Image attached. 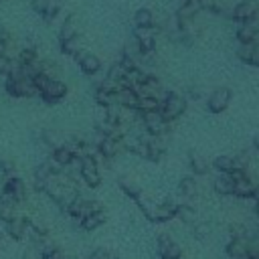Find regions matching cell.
Here are the masks:
<instances>
[{
	"label": "cell",
	"instance_id": "2",
	"mask_svg": "<svg viewBox=\"0 0 259 259\" xmlns=\"http://www.w3.org/2000/svg\"><path fill=\"white\" fill-rule=\"evenodd\" d=\"M140 125H142V130H146V134L150 138H164L170 130V123L164 119L160 109L150 111V113H140Z\"/></svg>",
	"mask_w": 259,
	"mask_h": 259
},
{
	"label": "cell",
	"instance_id": "20",
	"mask_svg": "<svg viewBox=\"0 0 259 259\" xmlns=\"http://www.w3.org/2000/svg\"><path fill=\"white\" fill-rule=\"evenodd\" d=\"M105 219H107V214H105V210L101 208V210H97V212H93V214L81 219V221H79V227H81L83 231H97V229L105 223Z\"/></svg>",
	"mask_w": 259,
	"mask_h": 259
},
{
	"label": "cell",
	"instance_id": "22",
	"mask_svg": "<svg viewBox=\"0 0 259 259\" xmlns=\"http://www.w3.org/2000/svg\"><path fill=\"white\" fill-rule=\"evenodd\" d=\"M61 51L65 53V55H69V57H77L81 51H85V47H83V38H81V34H77V36H73V38H69V40H65V42H61Z\"/></svg>",
	"mask_w": 259,
	"mask_h": 259
},
{
	"label": "cell",
	"instance_id": "21",
	"mask_svg": "<svg viewBox=\"0 0 259 259\" xmlns=\"http://www.w3.org/2000/svg\"><path fill=\"white\" fill-rule=\"evenodd\" d=\"M210 166L219 172V174H223V172H227V174H231L235 168H237V164H235V158L233 156H227V154H221V156H217L212 162H210Z\"/></svg>",
	"mask_w": 259,
	"mask_h": 259
},
{
	"label": "cell",
	"instance_id": "6",
	"mask_svg": "<svg viewBox=\"0 0 259 259\" xmlns=\"http://www.w3.org/2000/svg\"><path fill=\"white\" fill-rule=\"evenodd\" d=\"M26 227H28V217L16 214L12 221L2 225V233H4V237L12 239V241H22L26 237Z\"/></svg>",
	"mask_w": 259,
	"mask_h": 259
},
{
	"label": "cell",
	"instance_id": "7",
	"mask_svg": "<svg viewBox=\"0 0 259 259\" xmlns=\"http://www.w3.org/2000/svg\"><path fill=\"white\" fill-rule=\"evenodd\" d=\"M134 42L138 45L140 57L142 55H152L154 49H156V32H154V28H136Z\"/></svg>",
	"mask_w": 259,
	"mask_h": 259
},
{
	"label": "cell",
	"instance_id": "4",
	"mask_svg": "<svg viewBox=\"0 0 259 259\" xmlns=\"http://www.w3.org/2000/svg\"><path fill=\"white\" fill-rule=\"evenodd\" d=\"M231 97H233V91L229 87H217L208 93L206 97V107L210 113H223L229 105H231Z\"/></svg>",
	"mask_w": 259,
	"mask_h": 259
},
{
	"label": "cell",
	"instance_id": "5",
	"mask_svg": "<svg viewBox=\"0 0 259 259\" xmlns=\"http://www.w3.org/2000/svg\"><path fill=\"white\" fill-rule=\"evenodd\" d=\"M67 91H69V87H67V83H65L63 79H51V81L47 83V87L40 91L38 97H40L45 103H59V101L65 99Z\"/></svg>",
	"mask_w": 259,
	"mask_h": 259
},
{
	"label": "cell",
	"instance_id": "15",
	"mask_svg": "<svg viewBox=\"0 0 259 259\" xmlns=\"http://www.w3.org/2000/svg\"><path fill=\"white\" fill-rule=\"evenodd\" d=\"M51 158L65 170V168H69V166L73 164V160H75L77 156L73 154V150H71L67 144H61V146H57V148L51 150Z\"/></svg>",
	"mask_w": 259,
	"mask_h": 259
},
{
	"label": "cell",
	"instance_id": "18",
	"mask_svg": "<svg viewBox=\"0 0 259 259\" xmlns=\"http://www.w3.org/2000/svg\"><path fill=\"white\" fill-rule=\"evenodd\" d=\"M188 166H190V170H192L194 176H204V174H208V170H210V162H208L204 156L196 154V152H190V156H188Z\"/></svg>",
	"mask_w": 259,
	"mask_h": 259
},
{
	"label": "cell",
	"instance_id": "19",
	"mask_svg": "<svg viewBox=\"0 0 259 259\" xmlns=\"http://www.w3.org/2000/svg\"><path fill=\"white\" fill-rule=\"evenodd\" d=\"M134 24H136V28H154L156 16L150 8H138L134 12Z\"/></svg>",
	"mask_w": 259,
	"mask_h": 259
},
{
	"label": "cell",
	"instance_id": "3",
	"mask_svg": "<svg viewBox=\"0 0 259 259\" xmlns=\"http://www.w3.org/2000/svg\"><path fill=\"white\" fill-rule=\"evenodd\" d=\"M231 16L237 24H247V22H255L259 16V2L255 0H241L233 6Z\"/></svg>",
	"mask_w": 259,
	"mask_h": 259
},
{
	"label": "cell",
	"instance_id": "30",
	"mask_svg": "<svg viewBox=\"0 0 259 259\" xmlns=\"http://www.w3.org/2000/svg\"><path fill=\"white\" fill-rule=\"evenodd\" d=\"M178 259H184V257H178Z\"/></svg>",
	"mask_w": 259,
	"mask_h": 259
},
{
	"label": "cell",
	"instance_id": "1",
	"mask_svg": "<svg viewBox=\"0 0 259 259\" xmlns=\"http://www.w3.org/2000/svg\"><path fill=\"white\" fill-rule=\"evenodd\" d=\"M186 107H188V101L182 93H174V91H168V95L164 97L162 105H160V113L164 115V119L168 123H172L174 119H178L180 115L186 113Z\"/></svg>",
	"mask_w": 259,
	"mask_h": 259
},
{
	"label": "cell",
	"instance_id": "24",
	"mask_svg": "<svg viewBox=\"0 0 259 259\" xmlns=\"http://www.w3.org/2000/svg\"><path fill=\"white\" fill-rule=\"evenodd\" d=\"M119 188L123 190V194H127V196H132L134 200L142 194V188L132 180V178H119Z\"/></svg>",
	"mask_w": 259,
	"mask_h": 259
},
{
	"label": "cell",
	"instance_id": "17",
	"mask_svg": "<svg viewBox=\"0 0 259 259\" xmlns=\"http://www.w3.org/2000/svg\"><path fill=\"white\" fill-rule=\"evenodd\" d=\"M77 34H81V32H79L77 18H75V16H67V18L63 20V24L59 26V42H65V40H69V38H73V36H77Z\"/></svg>",
	"mask_w": 259,
	"mask_h": 259
},
{
	"label": "cell",
	"instance_id": "26",
	"mask_svg": "<svg viewBox=\"0 0 259 259\" xmlns=\"http://www.w3.org/2000/svg\"><path fill=\"white\" fill-rule=\"evenodd\" d=\"M16 214H18V212H16V206L0 204V223H2V225H4V223H8V221H12Z\"/></svg>",
	"mask_w": 259,
	"mask_h": 259
},
{
	"label": "cell",
	"instance_id": "16",
	"mask_svg": "<svg viewBox=\"0 0 259 259\" xmlns=\"http://www.w3.org/2000/svg\"><path fill=\"white\" fill-rule=\"evenodd\" d=\"M239 59L247 65H253V67H259V42H251V45H239V51H237Z\"/></svg>",
	"mask_w": 259,
	"mask_h": 259
},
{
	"label": "cell",
	"instance_id": "14",
	"mask_svg": "<svg viewBox=\"0 0 259 259\" xmlns=\"http://www.w3.org/2000/svg\"><path fill=\"white\" fill-rule=\"evenodd\" d=\"M255 190H257V182L251 176H245L241 180H235V192H233V196L247 200V198H253L255 196Z\"/></svg>",
	"mask_w": 259,
	"mask_h": 259
},
{
	"label": "cell",
	"instance_id": "12",
	"mask_svg": "<svg viewBox=\"0 0 259 259\" xmlns=\"http://www.w3.org/2000/svg\"><path fill=\"white\" fill-rule=\"evenodd\" d=\"M212 190L219 196H233V192H235V178L231 174H227V172H223V174L217 172V176L212 178Z\"/></svg>",
	"mask_w": 259,
	"mask_h": 259
},
{
	"label": "cell",
	"instance_id": "29",
	"mask_svg": "<svg viewBox=\"0 0 259 259\" xmlns=\"http://www.w3.org/2000/svg\"><path fill=\"white\" fill-rule=\"evenodd\" d=\"M253 146H255V148H257V150H259V134H257V136H255V138H253Z\"/></svg>",
	"mask_w": 259,
	"mask_h": 259
},
{
	"label": "cell",
	"instance_id": "13",
	"mask_svg": "<svg viewBox=\"0 0 259 259\" xmlns=\"http://www.w3.org/2000/svg\"><path fill=\"white\" fill-rule=\"evenodd\" d=\"M237 40H239V45L259 42V24H257V20L247 22V24H237Z\"/></svg>",
	"mask_w": 259,
	"mask_h": 259
},
{
	"label": "cell",
	"instance_id": "8",
	"mask_svg": "<svg viewBox=\"0 0 259 259\" xmlns=\"http://www.w3.org/2000/svg\"><path fill=\"white\" fill-rule=\"evenodd\" d=\"M158 255L160 259H178L182 257V245L164 233L158 237Z\"/></svg>",
	"mask_w": 259,
	"mask_h": 259
},
{
	"label": "cell",
	"instance_id": "23",
	"mask_svg": "<svg viewBox=\"0 0 259 259\" xmlns=\"http://www.w3.org/2000/svg\"><path fill=\"white\" fill-rule=\"evenodd\" d=\"M178 190H180V194H182L184 198L196 196V192H198V182H196V178H194V176H184V178L178 182Z\"/></svg>",
	"mask_w": 259,
	"mask_h": 259
},
{
	"label": "cell",
	"instance_id": "27",
	"mask_svg": "<svg viewBox=\"0 0 259 259\" xmlns=\"http://www.w3.org/2000/svg\"><path fill=\"white\" fill-rule=\"evenodd\" d=\"M22 259H40V249H38L34 243H30V245L24 249Z\"/></svg>",
	"mask_w": 259,
	"mask_h": 259
},
{
	"label": "cell",
	"instance_id": "31",
	"mask_svg": "<svg viewBox=\"0 0 259 259\" xmlns=\"http://www.w3.org/2000/svg\"><path fill=\"white\" fill-rule=\"evenodd\" d=\"M0 2H2V0H0Z\"/></svg>",
	"mask_w": 259,
	"mask_h": 259
},
{
	"label": "cell",
	"instance_id": "9",
	"mask_svg": "<svg viewBox=\"0 0 259 259\" xmlns=\"http://www.w3.org/2000/svg\"><path fill=\"white\" fill-rule=\"evenodd\" d=\"M75 61H77V65H79V69L85 73V75H97L99 71H101V59L95 55V53H89L87 49L85 51H81L77 57H75Z\"/></svg>",
	"mask_w": 259,
	"mask_h": 259
},
{
	"label": "cell",
	"instance_id": "25",
	"mask_svg": "<svg viewBox=\"0 0 259 259\" xmlns=\"http://www.w3.org/2000/svg\"><path fill=\"white\" fill-rule=\"evenodd\" d=\"M0 172H2L4 178L16 176V166H14V162L8 160V158H2V160H0Z\"/></svg>",
	"mask_w": 259,
	"mask_h": 259
},
{
	"label": "cell",
	"instance_id": "10",
	"mask_svg": "<svg viewBox=\"0 0 259 259\" xmlns=\"http://www.w3.org/2000/svg\"><path fill=\"white\" fill-rule=\"evenodd\" d=\"M115 103L121 107V109H127V111H138V103H140V95L136 89L132 87H119L117 93H115Z\"/></svg>",
	"mask_w": 259,
	"mask_h": 259
},
{
	"label": "cell",
	"instance_id": "28",
	"mask_svg": "<svg viewBox=\"0 0 259 259\" xmlns=\"http://www.w3.org/2000/svg\"><path fill=\"white\" fill-rule=\"evenodd\" d=\"M10 67H12V59H8L4 53H0V75L2 77H8Z\"/></svg>",
	"mask_w": 259,
	"mask_h": 259
},
{
	"label": "cell",
	"instance_id": "11",
	"mask_svg": "<svg viewBox=\"0 0 259 259\" xmlns=\"http://www.w3.org/2000/svg\"><path fill=\"white\" fill-rule=\"evenodd\" d=\"M2 188L10 190V192H12V196L16 198V202H18V204H22V202H26V200H28V188H26V182H24L20 176H10V178H4Z\"/></svg>",
	"mask_w": 259,
	"mask_h": 259
}]
</instances>
